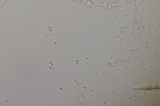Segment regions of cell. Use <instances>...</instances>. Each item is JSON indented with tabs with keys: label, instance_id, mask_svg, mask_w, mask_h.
<instances>
[{
	"label": "cell",
	"instance_id": "obj_1",
	"mask_svg": "<svg viewBox=\"0 0 160 106\" xmlns=\"http://www.w3.org/2000/svg\"><path fill=\"white\" fill-rule=\"evenodd\" d=\"M84 3L86 4L88 6L92 7H95V6L89 0H81Z\"/></svg>",
	"mask_w": 160,
	"mask_h": 106
},
{
	"label": "cell",
	"instance_id": "obj_2",
	"mask_svg": "<svg viewBox=\"0 0 160 106\" xmlns=\"http://www.w3.org/2000/svg\"><path fill=\"white\" fill-rule=\"evenodd\" d=\"M7 1V0H0V8Z\"/></svg>",
	"mask_w": 160,
	"mask_h": 106
},
{
	"label": "cell",
	"instance_id": "obj_3",
	"mask_svg": "<svg viewBox=\"0 0 160 106\" xmlns=\"http://www.w3.org/2000/svg\"><path fill=\"white\" fill-rule=\"evenodd\" d=\"M8 0H7V1Z\"/></svg>",
	"mask_w": 160,
	"mask_h": 106
}]
</instances>
